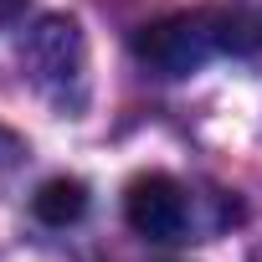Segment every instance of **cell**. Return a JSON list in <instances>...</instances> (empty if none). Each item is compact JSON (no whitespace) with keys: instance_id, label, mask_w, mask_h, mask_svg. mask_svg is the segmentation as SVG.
Here are the masks:
<instances>
[{"instance_id":"1","label":"cell","mask_w":262,"mask_h":262,"mask_svg":"<svg viewBox=\"0 0 262 262\" xmlns=\"http://www.w3.org/2000/svg\"><path fill=\"white\" fill-rule=\"evenodd\" d=\"M257 47H262V26L236 11H175L134 31V57L155 77H190L221 52L247 57Z\"/></svg>"},{"instance_id":"5","label":"cell","mask_w":262,"mask_h":262,"mask_svg":"<svg viewBox=\"0 0 262 262\" xmlns=\"http://www.w3.org/2000/svg\"><path fill=\"white\" fill-rule=\"evenodd\" d=\"M26 6H31V0H0V31H6V26H16V21L26 16Z\"/></svg>"},{"instance_id":"2","label":"cell","mask_w":262,"mask_h":262,"mask_svg":"<svg viewBox=\"0 0 262 262\" xmlns=\"http://www.w3.org/2000/svg\"><path fill=\"white\" fill-rule=\"evenodd\" d=\"M21 67L36 82V93L52 98L57 108L77 113L88 103V41H82V26L72 16H47L26 36Z\"/></svg>"},{"instance_id":"4","label":"cell","mask_w":262,"mask_h":262,"mask_svg":"<svg viewBox=\"0 0 262 262\" xmlns=\"http://www.w3.org/2000/svg\"><path fill=\"white\" fill-rule=\"evenodd\" d=\"M31 216H36L41 226H72V221H82V216H88V185L72 180V175L47 180V185L31 195Z\"/></svg>"},{"instance_id":"3","label":"cell","mask_w":262,"mask_h":262,"mask_svg":"<svg viewBox=\"0 0 262 262\" xmlns=\"http://www.w3.org/2000/svg\"><path fill=\"white\" fill-rule=\"evenodd\" d=\"M123 216L144 242H180L190 226V195L175 175H134L123 190Z\"/></svg>"},{"instance_id":"6","label":"cell","mask_w":262,"mask_h":262,"mask_svg":"<svg viewBox=\"0 0 262 262\" xmlns=\"http://www.w3.org/2000/svg\"><path fill=\"white\" fill-rule=\"evenodd\" d=\"M11 165H16V134H11L6 123H0V175H6Z\"/></svg>"}]
</instances>
